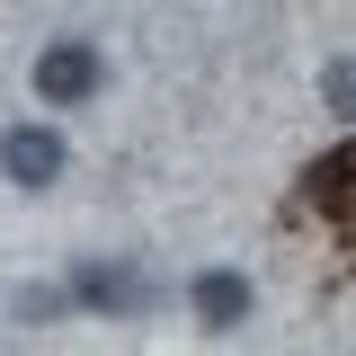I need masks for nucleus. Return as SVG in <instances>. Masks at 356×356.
I'll return each instance as SVG.
<instances>
[{"mask_svg": "<svg viewBox=\"0 0 356 356\" xmlns=\"http://www.w3.org/2000/svg\"><path fill=\"white\" fill-rule=\"evenodd\" d=\"M107 89V54L89 36H54L36 54V107H89Z\"/></svg>", "mask_w": 356, "mask_h": 356, "instance_id": "1", "label": "nucleus"}, {"mask_svg": "<svg viewBox=\"0 0 356 356\" xmlns=\"http://www.w3.org/2000/svg\"><path fill=\"white\" fill-rule=\"evenodd\" d=\"M72 303L107 312V321H134V312L161 303V285H152L143 267H125V259H81V267H72Z\"/></svg>", "mask_w": 356, "mask_h": 356, "instance_id": "2", "label": "nucleus"}, {"mask_svg": "<svg viewBox=\"0 0 356 356\" xmlns=\"http://www.w3.org/2000/svg\"><path fill=\"white\" fill-rule=\"evenodd\" d=\"M63 161H72V152H63L54 125H9L0 134V178H9V187H54Z\"/></svg>", "mask_w": 356, "mask_h": 356, "instance_id": "3", "label": "nucleus"}, {"mask_svg": "<svg viewBox=\"0 0 356 356\" xmlns=\"http://www.w3.org/2000/svg\"><path fill=\"white\" fill-rule=\"evenodd\" d=\"M187 303H196V321H205V330H241L259 294H250V276H241V267H205V276L187 285Z\"/></svg>", "mask_w": 356, "mask_h": 356, "instance_id": "4", "label": "nucleus"}, {"mask_svg": "<svg viewBox=\"0 0 356 356\" xmlns=\"http://www.w3.org/2000/svg\"><path fill=\"white\" fill-rule=\"evenodd\" d=\"M312 205L339 222V241L356 250V143H348V152H330V161L312 170Z\"/></svg>", "mask_w": 356, "mask_h": 356, "instance_id": "5", "label": "nucleus"}, {"mask_svg": "<svg viewBox=\"0 0 356 356\" xmlns=\"http://www.w3.org/2000/svg\"><path fill=\"white\" fill-rule=\"evenodd\" d=\"M321 107L356 125V63H330V72H321Z\"/></svg>", "mask_w": 356, "mask_h": 356, "instance_id": "6", "label": "nucleus"}, {"mask_svg": "<svg viewBox=\"0 0 356 356\" xmlns=\"http://www.w3.org/2000/svg\"><path fill=\"white\" fill-rule=\"evenodd\" d=\"M72 312V285H27L18 294V321H63Z\"/></svg>", "mask_w": 356, "mask_h": 356, "instance_id": "7", "label": "nucleus"}]
</instances>
